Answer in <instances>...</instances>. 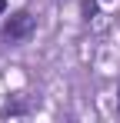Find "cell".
Here are the masks:
<instances>
[{"mask_svg": "<svg viewBox=\"0 0 120 123\" xmlns=\"http://www.w3.org/2000/svg\"><path fill=\"white\" fill-rule=\"evenodd\" d=\"M30 33H33V13L17 10V13L7 17V23H3V37L7 40H27Z\"/></svg>", "mask_w": 120, "mask_h": 123, "instance_id": "6da1fadb", "label": "cell"}, {"mask_svg": "<svg viewBox=\"0 0 120 123\" xmlns=\"http://www.w3.org/2000/svg\"><path fill=\"white\" fill-rule=\"evenodd\" d=\"M80 10H83V20H90V17L97 13V0H83V3H80Z\"/></svg>", "mask_w": 120, "mask_h": 123, "instance_id": "7a4b0ae2", "label": "cell"}, {"mask_svg": "<svg viewBox=\"0 0 120 123\" xmlns=\"http://www.w3.org/2000/svg\"><path fill=\"white\" fill-rule=\"evenodd\" d=\"M0 13H7V0H0Z\"/></svg>", "mask_w": 120, "mask_h": 123, "instance_id": "3957f363", "label": "cell"}]
</instances>
